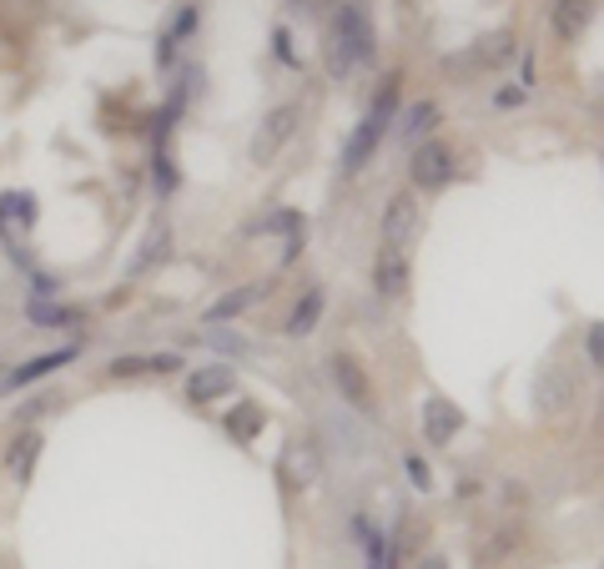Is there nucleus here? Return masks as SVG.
Instances as JSON below:
<instances>
[{"instance_id": "26", "label": "nucleus", "mask_w": 604, "mask_h": 569, "mask_svg": "<svg viewBox=\"0 0 604 569\" xmlns=\"http://www.w3.org/2000/svg\"><path fill=\"white\" fill-rule=\"evenodd\" d=\"M403 474H408V484H413L419 494L434 489V469L423 463V453H408V459H403Z\"/></svg>"}, {"instance_id": "10", "label": "nucleus", "mask_w": 604, "mask_h": 569, "mask_svg": "<svg viewBox=\"0 0 604 569\" xmlns=\"http://www.w3.org/2000/svg\"><path fill=\"white\" fill-rule=\"evenodd\" d=\"M237 384V373L227 368L222 358L217 363H207V368H192L186 373V403H197V409H207V403H217V398H227Z\"/></svg>"}, {"instance_id": "37", "label": "nucleus", "mask_w": 604, "mask_h": 569, "mask_svg": "<svg viewBox=\"0 0 604 569\" xmlns=\"http://www.w3.org/2000/svg\"><path fill=\"white\" fill-rule=\"evenodd\" d=\"M413 569H448V559H444V555H423Z\"/></svg>"}, {"instance_id": "36", "label": "nucleus", "mask_w": 604, "mask_h": 569, "mask_svg": "<svg viewBox=\"0 0 604 569\" xmlns=\"http://www.w3.org/2000/svg\"><path fill=\"white\" fill-rule=\"evenodd\" d=\"M171 61H177V40L161 36V40H157V66H171Z\"/></svg>"}, {"instance_id": "27", "label": "nucleus", "mask_w": 604, "mask_h": 569, "mask_svg": "<svg viewBox=\"0 0 604 569\" xmlns=\"http://www.w3.org/2000/svg\"><path fill=\"white\" fill-rule=\"evenodd\" d=\"M273 51H277V61H282V66H292V71L302 66V56L292 51V31H288V26H277V31H273Z\"/></svg>"}, {"instance_id": "9", "label": "nucleus", "mask_w": 604, "mask_h": 569, "mask_svg": "<svg viewBox=\"0 0 604 569\" xmlns=\"http://www.w3.org/2000/svg\"><path fill=\"white\" fill-rule=\"evenodd\" d=\"M76 353H81V343H67V348H51V353L31 358V363H21V368H11L5 378H0V394H15V388H26V384H40L46 373H56V368H67V363H76Z\"/></svg>"}, {"instance_id": "20", "label": "nucleus", "mask_w": 604, "mask_h": 569, "mask_svg": "<svg viewBox=\"0 0 604 569\" xmlns=\"http://www.w3.org/2000/svg\"><path fill=\"white\" fill-rule=\"evenodd\" d=\"M26 323H36V328H76V323H81V307H67V303H26Z\"/></svg>"}, {"instance_id": "24", "label": "nucleus", "mask_w": 604, "mask_h": 569, "mask_svg": "<svg viewBox=\"0 0 604 569\" xmlns=\"http://www.w3.org/2000/svg\"><path fill=\"white\" fill-rule=\"evenodd\" d=\"M207 348L217 358H247L252 353V343H247V338H237L232 328H207Z\"/></svg>"}, {"instance_id": "13", "label": "nucleus", "mask_w": 604, "mask_h": 569, "mask_svg": "<svg viewBox=\"0 0 604 569\" xmlns=\"http://www.w3.org/2000/svg\"><path fill=\"white\" fill-rule=\"evenodd\" d=\"M594 21V0H554L549 5V31L559 40H579Z\"/></svg>"}, {"instance_id": "15", "label": "nucleus", "mask_w": 604, "mask_h": 569, "mask_svg": "<svg viewBox=\"0 0 604 569\" xmlns=\"http://www.w3.org/2000/svg\"><path fill=\"white\" fill-rule=\"evenodd\" d=\"M519 544H524V530H519V524H499V530H494L484 544H479V549H473V569H499L504 559L519 549Z\"/></svg>"}, {"instance_id": "31", "label": "nucleus", "mask_w": 604, "mask_h": 569, "mask_svg": "<svg viewBox=\"0 0 604 569\" xmlns=\"http://www.w3.org/2000/svg\"><path fill=\"white\" fill-rule=\"evenodd\" d=\"M524 86H499V92H494V107L499 111H514V107H524Z\"/></svg>"}, {"instance_id": "12", "label": "nucleus", "mask_w": 604, "mask_h": 569, "mask_svg": "<svg viewBox=\"0 0 604 569\" xmlns=\"http://www.w3.org/2000/svg\"><path fill=\"white\" fill-rule=\"evenodd\" d=\"M277 479H282V489H307L317 479L313 444H288V449H282V463H277Z\"/></svg>"}, {"instance_id": "17", "label": "nucleus", "mask_w": 604, "mask_h": 569, "mask_svg": "<svg viewBox=\"0 0 604 569\" xmlns=\"http://www.w3.org/2000/svg\"><path fill=\"white\" fill-rule=\"evenodd\" d=\"M292 232H307V217L298 207H277V213L247 222V238H292Z\"/></svg>"}, {"instance_id": "21", "label": "nucleus", "mask_w": 604, "mask_h": 569, "mask_svg": "<svg viewBox=\"0 0 604 569\" xmlns=\"http://www.w3.org/2000/svg\"><path fill=\"white\" fill-rule=\"evenodd\" d=\"M398 96H403V71H388V76L378 81V92H373V107H369V117H378V121H388V126H394Z\"/></svg>"}, {"instance_id": "38", "label": "nucleus", "mask_w": 604, "mask_h": 569, "mask_svg": "<svg viewBox=\"0 0 604 569\" xmlns=\"http://www.w3.org/2000/svg\"><path fill=\"white\" fill-rule=\"evenodd\" d=\"M454 494H459V499H473V494H479V484H473V479H459V484H454Z\"/></svg>"}, {"instance_id": "8", "label": "nucleus", "mask_w": 604, "mask_h": 569, "mask_svg": "<svg viewBox=\"0 0 604 569\" xmlns=\"http://www.w3.org/2000/svg\"><path fill=\"white\" fill-rule=\"evenodd\" d=\"M419 222H423L419 197H413V192H398V197H388V207H383V238L378 242L413 247V238H419Z\"/></svg>"}, {"instance_id": "4", "label": "nucleus", "mask_w": 604, "mask_h": 569, "mask_svg": "<svg viewBox=\"0 0 604 569\" xmlns=\"http://www.w3.org/2000/svg\"><path fill=\"white\" fill-rule=\"evenodd\" d=\"M328 378H333V388L342 394V403H353L358 413H378V409H373V378H369V368H363L353 353H333L328 358Z\"/></svg>"}, {"instance_id": "25", "label": "nucleus", "mask_w": 604, "mask_h": 569, "mask_svg": "<svg viewBox=\"0 0 604 569\" xmlns=\"http://www.w3.org/2000/svg\"><path fill=\"white\" fill-rule=\"evenodd\" d=\"M31 207H36V197H31V192H11V197H0V217H5L11 227H26L31 217H36Z\"/></svg>"}, {"instance_id": "33", "label": "nucleus", "mask_w": 604, "mask_h": 569, "mask_svg": "<svg viewBox=\"0 0 604 569\" xmlns=\"http://www.w3.org/2000/svg\"><path fill=\"white\" fill-rule=\"evenodd\" d=\"M51 292H61V288H56V278H46V273H31V303H46Z\"/></svg>"}, {"instance_id": "39", "label": "nucleus", "mask_w": 604, "mask_h": 569, "mask_svg": "<svg viewBox=\"0 0 604 569\" xmlns=\"http://www.w3.org/2000/svg\"><path fill=\"white\" fill-rule=\"evenodd\" d=\"M600 569H604V565H600Z\"/></svg>"}, {"instance_id": "18", "label": "nucleus", "mask_w": 604, "mask_h": 569, "mask_svg": "<svg viewBox=\"0 0 604 569\" xmlns=\"http://www.w3.org/2000/svg\"><path fill=\"white\" fill-rule=\"evenodd\" d=\"M263 424H267L263 403H237V409L227 413V434H232L237 444H252V438L263 434Z\"/></svg>"}, {"instance_id": "14", "label": "nucleus", "mask_w": 604, "mask_h": 569, "mask_svg": "<svg viewBox=\"0 0 604 569\" xmlns=\"http://www.w3.org/2000/svg\"><path fill=\"white\" fill-rule=\"evenodd\" d=\"M257 298H267V282H247V288L222 292V298H217V303H212L207 313H202V323H207V328H217V323L242 318V313H247V307L257 303Z\"/></svg>"}, {"instance_id": "2", "label": "nucleus", "mask_w": 604, "mask_h": 569, "mask_svg": "<svg viewBox=\"0 0 604 569\" xmlns=\"http://www.w3.org/2000/svg\"><path fill=\"white\" fill-rule=\"evenodd\" d=\"M454 172H459V157H454V146L438 142V136H423V142L413 146V157H408V177H413L419 192H438V186H448Z\"/></svg>"}, {"instance_id": "23", "label": "nucleus", "mask_w": 604, "mask_h": 569, "mask_svg": "<svg viewBox=\"0 0 604 569\" xmlns=\"http://www.w3.org/2000/svg\"><path fill=\"white\" fill-rule=\"evenodd\" d=\"M434 121H438V101H419V107H408V117H403L398 132H403L408 142H423V136L434 132Z\"/></svg>"}, {"instance_id": "30", "label": "nucleus", "mask_w": 604, "mask_h": 569, "mask_svg": "<svg viewBox=\"0 0 604 569\" xmlns=\"http://www.w3.org/2000/svg\"><path fill=\"white\" fill-rule=\"evenodd\" d=\"M584 348H590V363H594V368H604V323H594V328L584 332Z\"/></svg>"}, {"instance_id": "35", "label": "nucleus", "mask_w": 604, "mask_h": 569, "mask_svg": "<svg viewBox=\"0 0 604 569\" xmlns=\"http://www.w3.org/2000/svg\"><path fill=\"white\" fill-rule=\"evenodd\" d=\"M302 247H307V232H292V238H282V267H292L302 257Z\"/></svg>"}, {"instance_id": "34", "label": "nucleus", "mask_w": 604, "mask_h": 569, "mask_svg": "<svg viewBox=\"0 0 604 569\" xmlns=\"http://www.w3.org/2000/svg\"><path fill=\"white\" fill-rule=\"evenodd\" d=\"M197 31V11L186 5V11H177V21H171V40H182V36H192Z\"/></svg>"}, {"instance_id": "28", "label": "nucleus", "mask_w": 604, "mask_h": 569, "mask_svg": "<svg viewBox=\"0 0 604 569\" xmlns=\"http://www.w3.org/2000/svg\"><path fill=\"white\" fill-rule=\"evenodd\" d=\"M111 378H136V373H146V353H121V358H111Z\"/></svg>"}, {"instance_id": "19", "label": "nucleus", "mask_w": 604, "mask_h": 569, "mask_svg": "<svg viewBox=\"0 0 604 569\" xmlns=\"http://www.w3.org/2000/svg\"><path fill=\"white\" fill-rule=\"evenodd\" d=\"M36 453H40V434L26 428V434L11 444V479L15 484H31V474H36Z\"/></svg>"}, {"instance_id": "7", "label": "nucleus", "mask_w": 604, "mask_h": 569, "mask_svg": "<svg viewBox=\"0 0 604 569\" xmlns=\"http://www.w3.org/2000/svg\"><path fill=\"white\" fill-rule=\"evenodd\" d=\"M419 428H423V438H428L434 449H448V444L459 438V428H463V409L454 403V398H444V394L423 398V409H419Z\"/></svg>"}, {"instance_id": "5", "label": "nucleus", "mask_w": 604, "mask_h": 569, "mask_svg": "<svg viewBox=\"0 0 604 569\" xmlns=\"http://www.w3.org/2000/svg\"><path fill=\"white\" fill-rule=\"evenodd\" d=\"M575 403H579L575 373L559 368V363L539 368V378H534V409H539V413H549V419H565V413L575 409Z\"/></svg>"}, {"instance_id": "1", "label": "nucleus", "mask_w": 604, "mask_h": 569, "mask_svg": "<svg viewBox=\"0 0 604 569\" xmlns=\"http://www.w3.org/2000/svg\"><path fill=\"white\" fill-rule=\"evenodd\" d=\"M328 76L333 81H348L358 66H373L378 61V36H373V21L358 0H342L333 11V26H328Z\"/></svg>"}, {"instance_id": "22", "label": "nucleus", "mask_w": 604, "mask_h": 569, "mask_svg": "<svg viewBox=\"0 0 604 569\" xmlns=\"http://www.w3.org/2000/svg\"><path fill=\"white\" fill-rule=\"evenodd\" d=\"M514 51H519V46H514V36H509V31H488V36L479 40V51H473V61H479V66H509V61H514Z\"/></svg>"}, {"instance_id": "11", "label": "nucleus", "mask_w": 604, "mask_h": 569, "mask_svg": "<svg viewBox=\"0 0 604 569\" xmlns=\"http://www.w3.org/2000/svg\"><path fill=\"white\" fill-rule=\"evenodd\" d=\"M383 132H388V121H378V117H369V111H363V121H358L353 136H348V146H342V172H348V177L363 172V167L373 161V152H378Z\"/></svg>"}, {"instance_id": "32", "label": "nucleus", "mask_w": 604, "mask_h": 569, "mask_svg": "<svg viewBox=\"0 0 604 569\" xmlns=\"http://www.w3.org/2000/svg\"><path fill=\"white\" fill-rule=\"evenodd\" d=\"M152 172H157L161 192H171V186H177V172H171V161H167V152H161V146H157V161H152Z\"/></svg>"}, {"instance_id": "29", "label": "nucleus", "mask_w": 604, "mask_h": 569, "mask_svg": "<svg viewBox=\"0 0 604 569\" xmlns=\"http://www.w3.org/2000/svg\"><path fill=\"white\" fill-rule=\"evenodd\" d=\"M186 358L182 353H146V373H182Z\"/></svg>"}, {"instance_id": "3", "label": "nucleus", "mask_w": 604, "mask_h": 569, "mask_svg": "<svg viewBox=\"0 0 604 569\" xmlns=\"http://www.w3.org/2000/svg\"><path fill=\"white\" fill-rule=\"evenodd\" d=\"M298 126H302V107L298 101H282V107H273L263 117V126H257V136H252V161L257 167H267V161L282 152V146L298 136Z\"/></svg>"}, {"instance_id": "6", "label": "nucleus", "mask_w": 604, "mask_h": 569, "mask_svg": "<svg viewBox=\"0 0 604 569\" xmlns=\"http://www.w3.org/2000/svg\"><path fill=\"white\" fill-rule=\"evenodd\" d=\"M373 288H378V298H408V288H413V263H408V247L378 242V257H373Z\"/></svg>"}, {"instance_id": "16", "label": "nucleus", "mask_w": 604, "mask_h": 569, "mask_svg": "<svg viewBox=\"0 0 604 569\" xmlns=\"http://www.w3.org/2000/svg\"><path fill=\"white\" fill-rule=\"evenodd\" d=\"M323 307H328L323 288H307L298 303H292V313H288V323H282V332H288V338H307V332L323 323Z\"/></svg>"}]
</instances>
